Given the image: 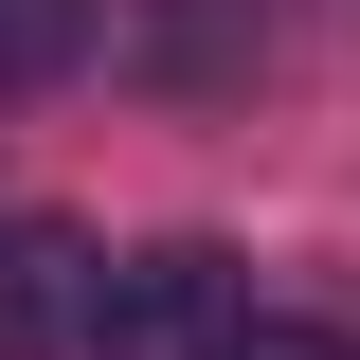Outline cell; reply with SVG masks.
I'll return each instance as SVG.
<instances>
[{
  "instance_id": "277c9868",
  "label": "cell",
  "mask_w": 360,
  "mask_h": 360,
  "mask_svg": "<svg viewBox=\"0 0 360 360\" xmlns=\"http://www.w3.org/2000/svg\"><path fill=\"white\" fill-rule=\"evenodd\" d=\"M217 360H360V342H342V324H252V307H234V342H217Z\"/></svg>"
},
{
  "instance_id": "7a4b0ae2",
  "label": "cell",
  "mask_w": 360,
  "mask_h": 360,
  "mask_svg": "<svg viewBox=\"0 0 360 360\" xmlns=\"http://www.w3.org/2000/svg\"><path fill=\"white\" fill-rule=\"evenodd\" d=\"M90 288H108V252H90L72 217H0V360H72Z\"/></svg>"
},
{
  "instance_id": "6da1fadb",
  "label": "cell",
  "mask_w": 360,
  "mask_h": 360,
  "mask_svg": "<svg viewBox=\"0 0 360 360\" xmlns=\"http://www.w3.org/2000/svg\"><path fill=\"white\" fill-rule=\"evenodd\" d=\"M234 307H252V288H234L217 234H162V252H127L108 288H90V360H217Z\"/></svg>"
},
{
  "instance_id": "3957f363",
  "label": "cell",
  "mask_w": 360,
  "mask_h": 360,
  "mask_svg": "<svg viewBox=\"0 0 360 360\" xmlns=\"http://www.w3.org/2000/svg\"><path fill=\"white\" fill-rule=\"evenodd\" d=\"M90 54V0H0V90H54Z\"/></svg>"
}]
</instances>
